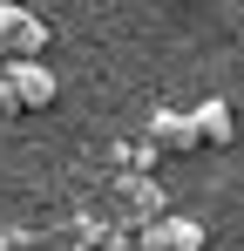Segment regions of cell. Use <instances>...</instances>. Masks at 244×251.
Returning a JSON list of instances; mask_svg holds the SVG:
<instances>
[{
	"label": "cell",
	"instance_id": "4",
	"mask_svg": "<svg viewBox=\"0 0 244 251\" xmlns=\"http://www.w3.org/2000/svg\"><path fill=\"white\" fill-rule=\"evenodd\" d=\"M197 136H210V143H238L231 109H224V102H203V109H197Z\"/></svg>",
	"mask_w": 244,
	"mask_h": 251
},
{
	"label": "cell",
	"instance_id": "3",
	"mask_svg": "<svg viewBox=\"0 0 244 251\" xmlns=\"http://www.w3.org/2000/svg\"><path fill=\"white\" fill-rule=\"evenodd\" d=\"M0 21H7V27H0V41H14V48H41V41H48V21L21 14V7H7Z\"/></svg>",
	"mask_w": 244,
	"mask_h": 251
},
{
	"label": "cell",
	"instance_id": "1",
	"mask_svg": "<svg viewBox=\"0 0 244 251\" xmlns=\"http://www.w3.org/2000/svg\"><path fill=\"white\" fill-rule=\"evenodd\" d=\"M7 109H48L54 102V75L41 68V61H21V68H7Z\"/></svg>",
	"mask_w": 244,
	"mask_h": 251
},
{
	"label": "cell",
	"instance_id": "2",
	"mask_svg": "<svg viewBox=\"0 0 244 251\" xmlns=\"http://www.w3.org/2000/svg\"><path fill=\"white\" fill-rule=\"evenodd\" d=\"M143 251H203V224L197 217H156L143 231Z\"/></svg>",
	"mask_w": 244,
	"mask_h": 251
}]
</instances>
